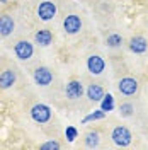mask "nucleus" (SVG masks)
<instances>
[{
    "instance_id": "obj_1",
    "label": "nucleus",
    "mask_w": 148,
    "mask_h": 150,
    "mask_svg": "<svg viewBox=\"0 0 148 150\" xmlns=\"http://www.w3.org/2000/svg\"><path fill=\"white\" fill-rule=\"evenodd\" d=\"M112 142L118 145V147H130L131 140H133V135L126 126H116L111 133Z\"/></svg>"
},
{
    "instance_id": "obj_6",
    "label": "nucleus",
    "mask_w": 148,
    "mask_h": 150,
    "mask_svg": "<svg viewBox=\"0 0 148 150\" xmlns=\"http://www.w3.org/2000/svg\"><path fill=\"white\" fill-rule=\"evenodd\" d=\"M121 94L124 96H135L136 91H138V80L136 79H131V77H124L119 80V85H118Z\"/></svg>"
},
{
    "instance_id": "obj_7",
    "label": "nucleus",
    "mask_w": 148,
    "mask_h": 150,
    "mask_svg": "<svg viewBox=\"0 0 148 150\" xmlns=\"http://www.w3.org/2000/svg\"><path fill=\"white\" fill-rule=\"evenodd\" d=\"M63 29H65L68 34H77L80 29H82V21L78 16L75 14H70L63 19Z\"/></svg>"
},
{
    "instance_id": "obj_16",
    "label": "nucleus",
    "mask_w": 148,
    "mask_h": 150,
    "mask_svg": "<svg viewBox=\"0 0 148 150\" xmlns=\"http://www.w3.org/2000/svg\"><path fill=\"white\" fill-rule=\"evenodd\" d=\"M85 145H87L89 149H95V147L99 145V133H97V131H89V133L85 135Z\"/></svg>"
},
{
    "instance_id": "obj_5",
    "label": "nucleus",
    "mask_w": 148,
    "mask_h": 150,
    "mask_svg": "<svg viewBox=\"0 0 148 150\" xmlns=\"http://www.w3.org/2000/svg\"><path fill=\"white\" fill-rule=\"evenodd\" d=\"M34 82L37 85H41V87H46L53 82V74H51V70L46 68V67H37L36 70H34Z\"/></svg>"
},
{
    "instance_id": "obj_8",
    "label": "nucleus",
    "mask_w": 148,
    "mask_h": 150,
    "mask_svg": "<svg viewBox=\"0 0 148 150\" xmlns=\"http://www.w3.org/2000/svg\"><path fill=\"white\" fill-rule=\"evenodd\" d=\"M87 68H89L90 74L101 75L104 72V68H106V62L99 55H92V56H89V60H87Z\"/></svg>"
},
{
    "instance_id": "obj_12",
    "label": "nucleus",
    "mask_w": 148,
    "mask_h": 150,
    "mask_svg": "<svg viewBox=\"0 0 148 150\" xmlns=\"http://www.w3.org/2000/svg\"><path fill=\"white\" fill-rule=\"evenodd\" d=\"M85 94H87V97L90 99V101H94V103H101V99L104 97V89H102L99 84H90L89 87H87V91H85Z\"/></svg>"
},
{
    "instance_id": "obj_22",
    "label": "nucleus",
    "mask_w": 148,
    "mask_h": 150,
    "mask_svg": "<svg viewBox=\"0 0 148 150\" xmlns=\"http://www.w3.org/2000/svg\"><path fill=\"white\" fill-rule=\"evenodd\" d=\"M0 2H2V4H7V2H9V0H0Z\"/></svg>"
},
{
    "instance_id": "obj_9",
    "label": "nucleus",
    "mask_w": 148,
    "mask_h": 150,
    "mask_svg": "<svg viewBox=\"0 0 148 150\" xmlns=\"http://www.w3.org/2000/svg\"><path fill=\"white\" fill-rule=\"evenodd\" d=\"M65 94H66L68 99H78V97H82V94H83L82 82H78V80H70L65 87Z\"/></svg>"
},
{
    "instance_id": "obj_13",
    "label": "nucleus",
    "mask_w": 148,
    "mask_h": 150,
    "mask_svg": "<svg viewBox=\"0 0 148 150\" xmlns=\"http://www.w3.org/2000/svg\"><path fill=\"white\" fill-rule=\"evenodd\" d=\"M16 84V72L14 70H4L0 74V89H9Z\"/></svg>"
},
{
    "instance_id": "obj_19",
    "label": "nucleus",
    "mask_w": 148,
    "mask_h": 150,
    "mask_svg": "<svg viewBox=\"0 0 148 150\" xmlns=\"http://www.w3.org/2000/svg\"><path fill=\"white\" fill-rule=\"evenodd\" d=\"M133 111H135V108H133L131 103H123L119 106V112H121L123 118H130L131 114H133Z\"/></svg>"
},
{
    "instance_id": "obj_4",
    "label": "nucleus",
    "mask_w": 148,
    "mask_h": 150,
    "mask_svg": "<svg viewBox=\"0 0 148 150\" xmlns=\"http://www.w3.org/2000/svg\"><path fill=\"white\" fill-rule=\"evenodd\" d=\"M14 53H16V56H17L19 60H29L32 56V53H34V46H32V43L22 39V41H17L16 43Z\"/></svg>"
},
{
    "instance_id": "obj_14",
    "label": "nucleus",
    "mask_w": 148,
    "mask_h": 150,
    "mask_svg": "<svg viewBox=\"0 0 148 150\" xmlns=\"http://www.w3.org/2000/svg\"><path fill=\"white\" fill-rule=\"evenodd\" d=\"M14 31V21L10 16H2L0 17V36H9Z\"/></svg>"
},
{
    "instance_id": "obj_3",
    "label": "nucleus",
    "mask_w": 148,
    "mask_h": 150,
    "mask_svg": "<svg viewBox=\"0 0 148 150\" xmlns=\"http://www.w3.org/2000/svg\"><path fill=\"white\" fill-rule=\"evenodd\" d=\"M55 16H56V5L53 2L44 0V2H41V4L37 5V17L41 19V21H44V22L53 21Z\"/></svg>"
},
{
    "instance_id": "obj_21",
    "label": "nucleus",
    "mask_w": 148,
    "mask_h": 150,
    "mask_svg": "<svg viewBox=\"0 0 148 150\" xmlns=\"http://www.w3.org/2000/svg\"><path fill=\"white\" fill-rule=\"evenodd\" d=\"M41 149H43V150H58V149H60V143L55 142V140H51V142L43 143V145H41Z\"/></svg>"
},
{
    "instance_id": "obj_20",
    "label": "nucleus",
    "mask_w": 148,
    "mask_h": 150,
    "mask_svg": "<svg viewBox=\"0 0 148 150\" xmlns=\"http://www.w3.org/2000/svg\"><path fill=\"white\" fill-rule=\"evenodd\" d=\"M65 137L70 143H73V142L77 140V137H78V130L70 125V126H66V130H65Z\"/></svg>"
},
{
    "instance_id": "obj_10",
    "label": "nucleus",
    "mask_w": 148,
    "mask_h": 150,
    "mask_svg": "<svg viewBox=\"0 0 148 150\" xmlns=\"http://www.w3.org/2000/svg\"><path fill=\"white\" fill-rule=\"evenodd\" d=\"M148 48V41L145 39L143 36H135L131 38L130 41V50L133 53H136V55H141V53H145Z\"/></svg>"
},
{
    "instance_id": "obj_2",
    "label": "nucleus",
    "mask_w": 148,
    "mask_h": 150,
    "mask_svg": "<svg viewBox=\"0 0 148 150\" xmlns=\"http://www.w3.org/2000/svg\"><path fill=\"white\" fill-rule=\"evenodd\" d=\"M31 118L36 123H39V125H44V123H48L51 120V108L43 103L34 104L31 108Z\"/></svg>"
},
{
    "instance_id": "obj_18",
    "label": "nucleus",
    "mask_w": 148,
    "mask_h": 150,
    "mask_svg": "<svg viewBox=\"0 0 148 150\" xmlns=\"http://www.w3.org/2000/svg\"><path fill=\"white\" fill-rule=\"evenodd\" d=\"M121 43H123V38L119 34H111L106 39V45L109 48H118V46H121Z\"/></svg>"
},
{
    "instance_id": "obj_15",
    "label": "nucleus",
    "mask_w": 148,
    "mask_h": 150,
    "mask_svg": "<svg viewBox=\"0 0 148 150\" xmlns=\"http://www.w3.org/2000/svg\"><path fill=\"white\" fill-rule=\"evenodd\" d=\"M101 109L106 112L114 109V97H112L111 94H104V97L101 99Z\"/></svg>"
},
{
    "instance_id": "obj_17",
    "label": "nucleus",
    "mask_w": 148,
    "mask_h": 150,
    "mask_svg": "<svg viewBox=\"0 0 148 150\" xmlns=\"http://www.w3.org/2000/svg\"><path fill=\"white\" fill-rule=\"evenodd\" d=\"M106 116V111H102V109H97V111L90 112V114H87L85 118L82 120V123H89V121H97V120H102Z\"/></svg>"
},
{
    "instance_id": "obj_11",
    "label": "nucleus",
    "mask_w": 148,
    "mask_h": 150,
    "mask_svg": "<svg viewBox=\"0 0 148 150\" xmlns=\"http://www.w3.org/2000/svg\"><path fill=\"white\" fill-rule=\"evenodd\" d=\"M34 41L39 46H49L53 43V33L49 29H39L34 34Z\"/></svg>"
}]
</instances>
